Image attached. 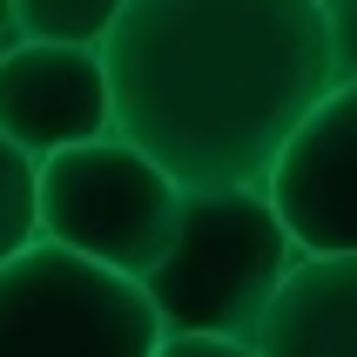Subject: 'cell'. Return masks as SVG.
I'll use <instances>...</instances> for the list:
<instances>
[{"mask_svg":"<svg viewBox=\"0 0 357 357\" xmlns=\"http://www.w3.org/2000/svg\"><path fill=\"white\" fill-rule=\"evenodd\" d=\"M155 357H257L250 344H229V337H169Z\"/></svg>","mask_w":357,"mask_h":357,"instance_id":"obj_11","label":"cell"},{"mask_svg":"<svg viewBox=\"0 0 357 357\" xmlns=\"http://www.w3.org/2000/svg\"><path fill=\"white\" fill-rule=\"evenodd\" d=\"M257 357H357V257H303L250 337Z\"/></svg>","mask_w":357,"mask_h":357,"instance_id":"obj_7","label":"cell"},{"mask_svg":"<svg viewBox=\"0 0 357 357\" xmlns=\"http://www.w3.org/2000/svg\"><path fill=\"white\" fill-rule=\"evenodd\" d=\"M40 243V162L0 135V270Z\"/></svg>","mask_w":357,"mask_h":357,"instance_id":"obj_9","label":"cell"},{"mask_svg":"<svg viewBox=\"0 0 357 357\" xmlns=\"http://www.w3.org/2000/svg\"><path fill=\"white\" fill-rule=\"evenodd\" d=\"M20 40H47V47H108L121 27L128 0H7Z\"/></svg>","mask_w":357,"mask_h":357,"instance_id":"obj_8","label":"cell"},{"mask_svg":"<svg viewBox=\"0 0 357 357\" xmlns=\"http://www.w3.org/2000/svg\"><path fill=\"white\" fill-rule=\"evenodd\" d=\"M182 202L189 189L121 135L40 162V243L88 257L128 283H149V270L169 257Z\"/></svg>","mask_w":357,"mask_h":357,"instance_id":"obj_3","label":"cell"},{"mask_svg":"<svg viewBox=\"0 0 357 357\" xmlns=\"http://www.w3.org/2000/svg\"><path fill=\"white\" fill-rule=\"evenodd\" d=\"M0 135L34 162L115 135V81L95 47H47L14 40L0 61Z\"/></svg>","mask_w":357,"mask_h":357,"instance_id":"obj_5","label":"cell"},{"mask_svg":"<svg viewBox=\"0 0 357 357\" xmlns=\"http://www.w3.org/2000/svg\"><path fill=\"white\" fill-rule=\"evenodd\" d=\"M331 7V40H337V75L357 81V0H324Z\"/></svg>","mask_w":357,"mask_h":357,"instance_id":"obj_10","label":"cell"},{"mask_svg":"<svg viewBox=\"0 0 357 357\" xmlns=\"http://www.w3.org/2000/svg\"><path fill=\"white\" fill-rule=\"evenodd\" d=\"M0 27H14V14H7V0H0Z\"/></svg>","mask_w":357,"mask_h":357,"instance_id":"obj_12","label":"cell"},{"mask_svg":"<svg viewBox=\"0 0 357 357\" xmlns=\"http://www.w3.org/2000/svg\"><path fill=\"white\" fill-rule=\"evenodd\" d=\"M115 135L196 189H263L337 88L324 0H128L101 47Z\"/></svg>","mask_w":357,"mask_h":357,"instance_id":"obj_1","label":"cell"},{"mask_svg":"<svg viewBox=\"0 0 357 357\" xmlns=\"http://www.w3.org/2000/svg\"><path fill=\"white\" fill-rule=\"evenodd\" d=\"M169 344L149 290L54 243L0 270V357H155Z\"/></svg>","mask_w":357,"mask_h":357,"instance_id":"obj_4","label":"cell"},{"mask_svg":"<svg viewBox=\"0 0 357 357\" xmlns=\"http://www.w3.org/2000/svg\"><path fill=\"white\" fill-rule=\"evenodd\" d=\"M297 236L283 229L270 189H196L182 202L169 257L149 270V303L169 337H229L250 344L290 277Z\"/></svg>","mask_w":357,"mask_h":357,"instance_id":"obj_2","label":"cell"},{"mask_svg":"<svg viewBox=\"0 0 357 357\" xmlns=\"http://www.w3.org/2000/svg\"><path fill=\"white\" fill-rule=\"evenodd\" d=\"M263 189L303 257H357V81L331 88Z\"/></svg>","mask_w":357,"mask_h":357,"instance_id":"obj_6","label":"cell"}]
</instances>
